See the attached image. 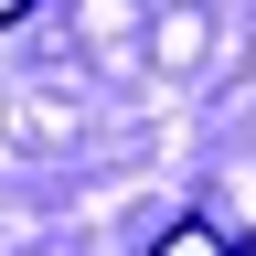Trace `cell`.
I'll return each mask as SVG.
<instances>
[{
  "instance_id": "obj_1",
  "label": "cell",
  "mask_w": 256,
  "mask_h": 256,
  "mask_svg": "<svg viewBox=\"0 0 256 256\" xmlns=\"http://www.w3.org/2000/svg\"><path fill=\"white\" fill-rule=\"evenodd\" d=\"M150 256H235V235H214V224H192V214H182V224H160V246H150Z\"/></svg>"
},
{
  "instance_id": "obj_2",
  "label": "cell",
  "mask_w": 256,
  "mask_h": 256,
  "mask_svg": "<svg viewBox=\"0 0 256 256\" xmlns=\"http://www.w3.org/2000/svg\"><path fill=\"white\" fill-rule=\"evenodd\" d=\"M0 22H22V0H0Z\"/></svg>"
}]
</instances>
